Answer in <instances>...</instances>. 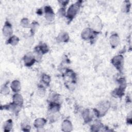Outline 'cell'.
I'll list each match as a JSON object with an SVG mask.
<instances>
[{
  "mask_svg": "<svg viewBox=\"0 0 132 132\" xmlns=\"http://www.w3.org/2000/svg\"><path fill=\"white\" fill-rule=\"evenodd\" d=\"M3 34L5 36H9L12 35V30L11 26L8 24H5L3 27Z\"/></svg>",
  "mask_w": 132,
  "mask_h": 132,
  "instance_id": "277c9868",
  "label": "cell"
},
{
  "mask_svg": "<svg viewBox=\"0 0 132 132\" xmlns=\"http://www.w3.org/2000/svg\"><path fill=\"white\" fill-rule=\"evenodd\" d=\"M43 80L44 82L47 83H48L50 81V78L47 75H45L43 77Z\"/></svg>",
  "mask_w": 132,
  "mask_h": 132,
  "instance_id": "d6986e66",
  "label": "cell"
},
{
  "mask_svg": "<svg viewBox=\"0 0 132 132\" xmlns=\"http://www.w3.org/2000/svg\"><path fill=\"white\" fill-rule=\"evenodd\" d=\"M68 36L66 33H62L61 35L60 36V40L63 41H67L68 39Z\"/></svg>",
  "mask_w": 132,
  "mask_h": 132,
  "instance_id": "9a60e30c",
  "label": "cell"
},
{
  "mask_svg": "<svg viewBox=\"0 0 132 132\" xmlns=\"http://www.w3.org/2000/svg\"><path fill=\"white\" fill-rule=\"evenodd\" d=\"M110 41L112 46L114 47L117 46L119 41V39L118 36L116 35H113L112 36H111L110 37Z\"/></svg>",
  "mask_w": 132,
  "mask_h": 132,
  "instance_id": "8992f818",
  "label": "cell"
},
{
  "mask_svg": "<svg viewBox=\"0 0 132 132\" xmlns=\"http://www.w3.org/2000/svg\"><path fill=\"white\" fill-rule=\"evenodd\" d=\"M46 17L48 21H52L54 18V15L50 7H47L45 9Z\"/></svg>",
  "mask_w": 132,
  "mask_h": 132,
  "instance_id": "7a4b0ae2",
  "label": "cell"
},
{
  "mask_svg": "<svg viewBox=\"0 0 132 132\" xmlns=\"http://www.w3.org/2000/svg\"><path fill=\"white\" fill-rule=\"evenodd\" d=\"M79 6L78 4H73L71 5L68 11V16L69 18H72L74 17L78 10H79Z\"/></svg>",
  "mask_w": 132,
  "mask_h": 132,
  "instance_id": "6da1fadb",
  "label": "cell"
},
{
  "mask_svg": "<svg viewBox=\"0 0 132 132\" xmlns=\"http://www.w3.org/2000/svg\"><path fill=\"white\" fill-rule=\"evenodd\" d=\"M12 128V122L11 120H9L7 121L4 124V128L5 131H10Z\"/></svg>",
  "mask_w": 132,
  "mask_h": 132,
  "instance_id": "4fadbf2b",
  "label": "cell"
},
{
  "mask_svg": "<svg viewBox=\"0 0 132 132\" xmlns=\"http://www.w3.org/2000/svg\"><path fill=\"white\" fill-rule=\"evenodd\" d=\"M18 42V39L16 37H12L9 40V43L12 45H16Z\"/></svg>",
  "mask_w": 132,
  "mask_h": 132,
  "instance_id": "5bb4252c",
  "label": "cell"
},
{
  "mask_svg": "<svg viewBox=\"0 0 132 132\" xmlns=\"http://www.w3.org/2000/svg\"><path fill=\"white\" fill-rule=\"evenodd\" d=\"M91 31L90 30V29L89 28H86L85 30L83 31L82 32V37L84 39H87L88 38L90 35Z\"/></svg>",
  "mask_w": 132,
  "mask_h": 132,
  "instance_id": "8fae6325",
  "label": "cell"
},
{
  "mask_svg": "<svg viewBox=\"0 0 132 132\" xmlns=\"http://www.w3.org/2000/svg\"><path fill=\"white\" fill-rule=\"evenodd\" d=\"M24 61H25V63L27 65L30 66L34 63V57L31 54H28L25 57V58H24Z\"/></svg>",
  "mask_w": 132,
  "mask_h": 132,
  "instance_id": "9c48e42d",
  "label": "cell"
},
{
  "mask_svg": "<svg viewBox=\"0 0 132 132\" xmlns=\"http://www.w3.org/2000/svg\"><path fill=\"white\" fill-rule=\"evenodd\" d=\"M28 21L26 19H24L22 20L21 24L24 27H27L28 26Z\"/></svg>",
  "mask_w": 132,
  "mask_h": 132,
  "instance_id": "ac0fdd59",
  "label": "cell"
},
{
  "mask_svg": "<svg viewBox=\"0 0 132 132\" xmlns=\"http://www.w3.org/2000/svg\"><path fill=\"white\" fill-rule=\"evenodd\" d=\"M13 101L14 103L17 105H21L23 103V98L21 95L16 94L13 96Z\"/></svg>",
  "mask_w": 132,
  "mask_h": 132,
  "instance_id": "ba28073f",
  "label": "cell"
},
{
  "mask_svg": "<svg viewBox=\"0 0 132 132\" xmlns=\"http://www.w3.org/2000/svg\"><path fill=\"white\" fill-rule=\"evenodd\" d=\"M109 107V104L108 103H103L100 104V106L99 107V110H100L101 112H105L107 109H108Z\"/></svg>",
  "mask_w": 132,
  "mask_h": 132,
  "instance_id": "30bf717a",
  "label": "cell"
},
{
  "mask_svg": "<svg viewBox=\"0 0 132 132\" xmlns=\"http://www.w3.org/2000/svg\"><path fill=\"white\" fill-rule=\"evenodd\" d=\"M112 63L116 67H120L123 62V57L121 56H117L112 60Z\"/></svg>",
  "mask_w": 132,
  "mask_h": 132,
  "instance_id": "3957f363",
  "label": "cell"
},
{
  "mask_svg": "<svg viewBox=\"0 0 132 132\" xmlns=\"http://www.w3.org/2000/svg\"><path fill=\"white\" fill-rule=\"evenodd\" d=\"M9 89L6 86H4L1 89V92L3 95H7L9 93Z\"/></svg>",
  "mask_w": 132,
  "mask_h": 132,
  "instance_id": "e0dca14e",
  "label": "cell"
},
{
  "mask_svg": "<svg viewBox=\"0 0 132 132\" xmlns=\"http://www.w3.org/2000/svg\"><path fill=\"white\" fill-rule=\"evenodd\" d=\"M72 125L71 122L69 121L66 120L63 122L62 124V128L63 131H70L72 129Z\"/></svg>",
  "mask_w": 132,
  "mask_h": 132,
  "instance_id": "5b68a950",
  "label": "cell"
},
{
  "mask_svg": "<svg viewBox=\"0 0 132 132\" xmlns=\"http://www.w3.org/2000/svg\"><path fill=\"white\" fill-rule=\"evenodd\" d=\"M46 123V121L43 119H38L35 121V124L36 127H42Z\"/></svg>",
  "mask_w": 132,
  "mask_h": 132,
  "instance_id": "7c38bea8",
  "label": "cell"
},
{
  "mask_svg": "<svg viewBox=\"0 0 132 132\" xmlns=\"http://www.w3.org/2000/svg\"><path fill=\"white\" fill-rule=\"evenodd\" d=\"M11 87L12 88V90L14 91L17 92L19 91L20 89V82H18V81H13L11 85Z\"/></svg>",
  "mask_w": 132,
  "mask_h": 132,
  "instance_id": "52a82bcc",
  "label": "cell"
},
{
  "mask_svg": "<svg viewBox=\"0 0 132 132\" xmlns=\"http://www.w3.org/2000/svg\"><path fill=\"white\" fill-rule=\"evenodd\" d=\"M90 116V112L88 110H86L84 112V117L85 120H89L91 117Z\"/></svg>",
  "mask_w": 132,
  "mask_h": 132,
  "instance_id": "2e32d148",
  "label": "cell"
}]
</instances>
